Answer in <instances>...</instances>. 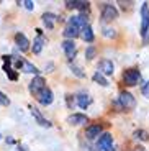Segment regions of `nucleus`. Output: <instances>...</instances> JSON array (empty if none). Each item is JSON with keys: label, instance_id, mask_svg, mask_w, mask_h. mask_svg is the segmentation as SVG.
I'll use <instances>...</instances> for the list:
<instances>
[{"label": "nucleus", "instance_id": "nucleus-20", "mask_svg": "<svg viewBox=\"0 0 149 151\" xmlns=\"http://www.w3.org/2000/svg\"><path fill=\"white\" fill-rule=\"evenodd\" d=\"M93 81H95V82H98L100 84V86H103V87H107L108 86V81H107V77H105L103 74H100V72H95V74H93Z\"/></svg>", "mask_w": 149, "mask_h": 151}, {"label": "nucleus", "instance_id": "nucleus-5", "mask_svg": "<svg viewBox=\"0 0 149 151\" xmlns=\"http://www.w3.org/2000/svg\"><path fill=\"white\" fill-rule=\"evenodd\" d=\"M44 87H46V81L43 79L41 76H36V77L30 82V92H31V94H34V95H38L43 89H44Z\"/></svg>", "mask_w": 149, "mask_h": 151}, {"label": "nucleus", "instance_id": "nucleus-9", "mask_svg": "<svg viewBox=\"0 0 149 151\" xmlns=\"http://www.w3.org/2000/svg\"><path fill=\"white\" fill-rule=\"evenodd\" d=\"M87 122H89V117L87 115H84V113H72V115H69L67 117V123L69 125H85Z\"/></svg>", "mask_w": 149, "mask_h": 151}, {"label": "nucleus", "instance_id": "nucleus-17", "mask_svg": "<svg viewBox=\"0 0 149 151\" xmlns=\"http://www.w3.org/2000/svg\"><path fill=\"white\" fill-rule=\"evenodd\" d=\"M43 46H44V38H43L41 35H38V36L34 38V41H33V53L39 54L41 49H43Z\"/></svg>", "mask_w": 149, "mask_h": 151}, {"label": "nucleus", "instance_id": "nucleus-10", "mask_svg": "<svg viewBox=\"0 0 149 151\" xmlns=\"http://www.w3.org/2000/svg\"><path fill=\"white\" fill-rule=\"evenodd\" d=\"M38 102L41 104V105H51V102H52V91L51 89L44 87V89L38 94Z\"/></svg>", "mask_w": 149, "mask_h": 151}, {"label": "nucleus", "instance_id": "nucleus-18", "mask_svg": "<svg viewBox=\"0 0 149 151\" xmlns=\"http://www.w3.org/2000/svg\"><path fill=\"white\" fill-rule=\"evenodd\" d=\"M77 104H79V107H80V109H87V107L92 104V99H90L87 94H80L77 97Z\"/></svg>", "mask_w": 149, "mask_h": 151}, {"label": "nucleus", "instance_id": "nucleus-6", "mask_svg": "<svg viewBox=\"0 0 149 151\" xmlns=\"http://www.w3.org/2000/svg\"><path fill=\"white\" fill-rule=\"evenodd\" d=\"M62 49H64V53H66V56H67V59H69V61H72L75 58L77 48H75L74 40H66V41H62Z\"/></svg>", "mask_w": 149, "mask_h": 151}, {"label": "nucleus", "instance_id": "nucleus-19", "mask_svg": "<svg viewBox=\"0 0 149 151\" xmlns=\"http://www.w3.org/2000/svg\"><path fill=\"white\" fill-rule=\"evenodd\" d=\"M134 138L139 141H149V133L146 130H136L134 132Z\"/></svg>", "mask_w": 149, "mask_h": 151}, {"label": "nucleus", "instance_id": "nucleus-16", "mask_svg": "<svg viewBox=\"0 0 149 151\" xmlns=\"http://www.w3.org/2000/svg\"><path fill=\"white\" fill-rule=\"evenodd\" d=\"M57 20V17L54 15V13H44L43 15V23H44V27L48 28V30H52L54 28V22Z\"/></svg>", "mask_w": 149, "mask_h": 151}, {"label": "nucleus", "instance_id": "nucleus-1", "mask_svg": "<svg viewBox=\"0 0 149 151\" xmlns=\"http://www.w3.org/2000/svg\"><path fill=\"white\" fill-rule=\"evenodd\" d=\"M118 104H120V109H121V110H133L134 105H136V100H134L133 94L123 91V92H120Z\"/></svg>", "mask_w": 149, "mask_h": 151}, {"label": "nucleus", "instance_id": "nucleus-3", "mask_svg": "<svg viewBox=\"0 0 149 151\" xmlns=\"http://www.w3.org/2000/svg\"><path fill=\"white\" fill-rule=\"evenodd\" d=\"M148 31H149V7H148V4H143V7H141V35L144 38V43H148Z\"/></svg>", "mask_w": 149, "mask_h": 151}, {"label": "nucleus", "instance_id": "nucleus-14", "mask_svg": "<svg viewBox=\"0 0 149 151\" xmlns=\"http://www.w3.org/2000/svg\"><path fill=\"white\" fill-rule=\"evenodd\" d=\"M80 36H82L84 41L92 43V41H93V31H92V27H90V25H85L84 28H80Z\"/></svg>", "mask_w": 149, "mask_h": 151}, {"label": "nucleus", "instance_id": "nucleus-12", "mask_svg": "<svg viewBox=\"0 0 149 151\" xmlns=\"http://www.w3.org/2000/svg\"><path fill=\"white\" fill-rule=\"evenodd\" d=\"M79 35H80V28H77L75 25H72V23H67L66 28H64V36H66L67 40H74Z\"/></svg>", "mask_w": 149, "mask_h": 151}, {"label": "nucleus", "instance_id": "nucleus-24", "mask_svg": "<svg viewBox=\"0 0 149 151\" xmlns=\"http://www.w3.org/2000/svg\"><path fill=\"white\" fill-rule=\"evenodd\" d=\"M80 5H82V2H77V0H74V2L67 0V2H66V7L69 8V10H72V8H79Z\"/></svg>", "mask_w": 149, "mask_h": 151}, {"label": "nucleus", "instance_id": "nucleus-23", "mask_svg": "<svg viewBox=\"0 0 149 151\" xmlns=\"http://www.w3.org/2000/svg\"><path fill=\"white\" fill-rule=\"evenodd\" d=\"M95 54H97V51H95V48H93V46H89V48L85 49V58H87V59H93V58H95Z\"/></svg>", "mask_w": 149, "mask_h": 151}, {"label": "nucleus", "instance_id": "nucleus-26", "mask_svg": "<svg viewBox=\"0 0 149 151\" xmlns=\"http://www.w3.org/2000/svg\"><path fill=\"white\" fill-rule=\"evenodd\" d=\"M0 104H2V105H8V104H10V100H8V99L5 97V94H2V92H0Z\"/></svg>", "mask_w": 149, "mask_h": 151}, {"label": "nucleus", "instance_id": "nucleus-22", "mask_svg": "<svg viewBox=\"0 0 149 151\" xmlns=\"http://www.w3.org/2000/svg\"><path fill=\"white\" fill-rule=\"evenodd\" d=\"M4 71L8 74V77H10L11 81H16V79H18V74H16V72H13V69H11L8 64H5V66H4Z\"/></svg>", "mask_w": 149, "mask_h": 151}, {"label": "nucleus", "instance_id": "nucleus-8", "mask_svg": "<svg viewBox=\"0 0 149 151\" xmlns=\"http://www.w3.org/2000/svg\"><path fill=\"white\" fill-rule=\"evenodd\" d=\"M98 72L103 76H112L115 72V66H113V63L110 59H102L98 63Z\"/></svg>", "mask_w": 149, "mask_h": 151}, {"label": "nucleus", "instance_id": "nucleus-28", "mask_svg": "<svg viewBox=\"0 0 149 151\" xmlns=\"http://www.w3.org/2000/svg\"><path fill=\"white\" fill-rule=\"evenodd\" d=\"M20 150H21V151H28V150H26L25 146H20Z\"/></svg>", "mask_w": 149, "mask_h": 151}, {"label": "nucleus", "instance_id": "nucleus-13", "mask_svg": "<svg viewBox=\"0 0 149 151\" xmlns=\"http://www.w3.org/2000/svg\"><path fill=\"white\" fill-rule=\"evenodd\" d=\"M102 125H90L89 128L85 130V136L89 140H93V138H97V136L102 135Z\"/></svg>", "mask_w": 149, "mask_h": 151}, {"label": "nucleus", "instance_id": "nucleus-21", "mask_svg": "<svg viewBox=\"0 0 149 151\" xmlns=\"http://www.w3.org/2000/svg\"><path fill=\"white\" fill-rule=\"evenodd\" d=\"M23 69H25V72H31V74H38V72H39L36 66H33L31 63H28V61L23 63Z\"/></svg>", "mask_w": 149, "mask_h": 151}, {"label": "nucleus", "instance_id": "nucleus-4", "mask_svg": "<svg viewBox=\"0 0 149 151\" xmlns=\"http://www.w3.org/2000/svg\"><path fill=\"white\" fill-rule=\"evenodd\" d=\"M118 18V10L115 8V5L112 4H105L103 10H102V20L103 22H113Z\"/></svg>", "mask_w": 149, "mask_h": 151}, {"label": "nucleus", "instance_id": "nucleus-7", "mask_svg": "<svg viewBox=\"0 0 149 151\" xmlns=\"http://www.w3.org/2000/svg\"><path fill=\"white\" fill-rule=\"evenodd\" d=\"M98 146L105 151H113V138L110 133H102L98 138Z\"/></svg>", "mask_w": 149, "mask_h": 151}, {"label": "nucleus", "instance_id": "nucleus-15", "mask_svg": "<svg viewBox=\"0 0 149 151\" xmlns=\"http://www.w3.org/2000/svg\"><path fill=\"white\" fill-rule=\"evenodd\" d=\"M31 115H33V117L36 118V120H38V123L41 125V127H48V128L51 127V122H49V120H46V118L43 117L41 113H39V110H38V109H31Z\"/></svg>", "mask_w": 149, "mask_h": 151}, {"label": "nucleus", "instance_id": "nucleus-27", "mask_svg": "<svg viewBox=\"0 0 149 151\" xmlns=\"http://www.w3.org/2000/svg\"><path fill=\"white\" fill-rule=\"evenodd\" d=\"M25 7L28 8V10H33V8H34V4L31 2V0H26V2H25Z\"/></svg>", "mask_w": 149, "mask_h": 151}, {"label": "nucleus", "instance_id": "nucleus-25", "mask_svg": "<svg viewBox=\"0 0 149 151\" xmlns=\"http://www.w3.org/2000/svg\"><path fill=\"white\" fill-rule=\"evenodd\" d=\"M71 69H72V72H74L75 76H77V77H84V72H82V69L80 68H77V66H71Z\"/></svg>", "mask_w": 149, "mask_h": 151}, {"label": "nucleus", "instance_id": "nucleus-2", "mask_svg": "<svg viewBox=\"0 0 149 151\" xmlns=\"http://www.w3.org/2000/svg\"><path fill=\"white\" fill-rule=\"evenodd\" d=\"M139 79H141V74L136 68H131V69H126L123 72V82L126 84L128 87H133V86H138Z\"/></svg>", "mask_w": 149, "mask_h": 151}, {"label": "nucleus", "instance_id": "nucleus-11", "mask_svg": "<svg viewBox=\"0 0 149 151\" xmlns=\"http://www.w3.org/2000/svg\"><path fill=\"white\" fill-rule=\"evenodd\" d=\"M15 43H16V46H18L20 51H28V49H30V41H28V38H26L23 33H16L15 35Z\"/></svg>", "mask_w": 149, "mask_h": 151}]
</instances>
